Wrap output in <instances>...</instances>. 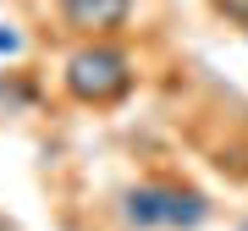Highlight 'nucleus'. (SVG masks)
I'll use <instances>...</instances> for the list:
<instances>
[{
  "label": "nucleus",
  "mask_w": 248,
  "mask_h": 231,
  "mask_svg": "<svg viewBox=\"0 0 248 231\" xmlns=\"http://www.w3.org/2000/svg\"><path fill=\"white\" fill-rule=\"evenodd\" d=\"M122 231H204L215 220V198L177 171H143L110 198Z\"/></svg>",
  "instance_id": "obj_1"
},
{
  "label": "nucleus",
  "mask_w": 248,
  "mask_h": 231,
  "mask_svg": "<svg viewBox=\"0 0 248 231\" xmlns=\"http://www.w3.org/2000/svg\"><path fill=\"white\" fill-rule=\"evenodd\" d=\"M55 88L78 110H116L138 88V55L127 39H72L55 66Z\"/></svg>",
  "instance_id": "obj_2"
},
{
  "label": "nucleus",
  "mask_w": 248,
  "mask_h": 231,
  "mask_svg": "<svg viewBox=\"0 0 248 231\" xmlns=\"http://www.w3.org/2000/svg\"><path fill=\"white\" fill-rule=\"evenodd\" d=\"M138 0H55V22L66 39H127Z\"/></svg>",
  "instance_id": "obj_3"
},
{
  "label": "nucleus",
  "mask_w": 248,
  "mask_h": 231,
  "mask_svg": "<svg viewBox=\"0 0 248 231\" xmlns=\"http://www.w3.org/2000/svg\"><path fill=\"white\" fill-rule=\"evenodd\" d=\"M39 105H45V83L17 61L0 66V121H28L39 116Z\"/></svg>",
  "instance_id": "obj_4"
},
{
  "label": "nucleus",
  "mask_w": 248,
  "mask_h": 231,
  "mask_svg": "<svg viewBox=\"0 0 248 231\" xmlns=\"http://www.w3.org/2000/svg\"><path fill=\"white\" fill-rule=\"evenodd\" d=\"M204 6H210L215 22H226V28H237V33H248V0H204Z\"/></svg>",
  "instance_id": "obj_5"
},
{
  "label": "nucleus",
  "mask_w": 248,
  "mask_h": 231,
  "mask_svg": "<svg viewBox=\"0 0 248 231\" xmlns=\"http://www.w3.org/2000/svg\"><path fill=\"white\" fill-rule=\"evenodd\" d=\"M0 55H6V61L22 55V28H17V22H0Z\"/></svg>",
  "instance_id": "obj_6"
},
{
  "label": "nucleus",
  "mask_w": 248,
  "mask_h": 231,
  "mask_svg": "<svg viewBox=\"0 0 248 231\" xmlns=\"http://www.w3.org/2000/svg\"><path fill=\"white\" fill-rule=\"evenodd\" d=\"M237 231H248V215H243V220H237Z\"/></svg>",
  "instance_id": "obj_7"
}]
</instances>
